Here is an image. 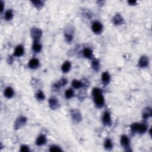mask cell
<instances>
[{
    "instance_id": "14",
    "label": "cell",
    "mask_w": 152,
    "mask_h": 152,
    "mask_svg": "<svg viewBox=\"0 0 152 152\" xmlns=\"http://www.w3.org/2000/svg\"><path fill=\"white\" fill-rule=\"evenodd\" d=\"M14 93L13 89L12 88H10V87L5 89V91H4V96L7 98H8V99L12 98L14 96Z\"/></svg>"
},
{
    "instance_id": "7",
    "label": "cell",
    "mask_w": 152,
    "mask_h": 152,
    "mask_svg": "<svg viewBox=\"0 0 152 152\" xmlns=\"http://www.w3.org/2000/svg\"><path fill=\"white\" fill-rule=\"evenodd\" d=\"M149 58L146 56H142L139 61V65L141 68H145L149 65Z\"/></svg>"
},
{
    "instance_id": "22",
    "label": "cell",
    "mask_w": 152,
    "mask_h": 152,
    "mask_svg": "<svg viewBox=\"0 0 152 152\" xmlns=\"http://www.w3.org/2000/svg\"><path fill=\"white\" fill-rule=\"evenodd\" d=\"M112 143L110 139H106L105 142V148L108 150H111L112 149Z\"/></svg>"
},
{
    "instance_id": "30",
    "label": "cell",
    "mask_w": 152,
    "mask_h": 152,
    "mask_svg": "<svg viewBox=\"0 0 152 152\" xmlns=\"http://www.w3.org/2000/svg\"><path fill=\"white\" fill-rule=\"evenodd\" d=\"M36 99L39 101H43L45 99V95L42 91H39L36 95Z\"/></svg>"
},
{
    "instance_id": "23",
    "label": "cell",
    "mask_w": 152,
    "mask_h": 152,
    "mask_svg": "<svg viewBox=\"0 0 152 152\" xmlns=\"http://www.w3.org/2000/svg\"><path fill=\"white\" fill-rule=\"evenodd\" d=\"M152 109L150 108H147L146 111L143 112V117L144 118V119H147L149 117L152 116Z\"/></svg>"
},
{
    "instance_id": "10",
    "label": "cell",
    "mask_w": 152,
    "mask_h": 152,
    "mask_svg": "<svg viewBox=\"0 0 152 152\" xmlns=\"http://www.w3.org/2000/svg\"><path fill=\"white\" fill-rule=\"evenodd\" d=\"M49 104H50V108L53 110L57 109L59 106V103L57 99L55 98H51L49 100Z\"/></svg>"
},
{
    "instance_id": "20",
    "label": "cell",
    "mask_w": 152,
    "mask_h": 152,
    "mask_svg": "<svg viewBox=\"0 0 152 152\" xmlns=\"http://www.w3.org/2000/svg\"><path fill=\"white\" fill-rule=\"evenodd\" d=\"M42 50V45L38 42H34L33 45V50L36 52H39Z\"/></svg>"
},
{
    "instance_id": "35",
    "label": "cell",
    "mask_w": 152,
    "mask_h": 152,
    "mask_svg": "<svg viewBox=\"0 0 152 152\" xmlns=\"http://www.w3.org/2000/svg\"><path fill=\"white\" fill-rule=\"evenodd\" d=\"M13 59L12 58V57H10V58H8V62H9V63H10V64H11V63H12V62H13Z\"/></svg>"
},
{
    "instance_id": "36",
    "label": "cell",
    "mask_w": 152,
    "mask_h": 152,
    "mask_svg": "<svg viewBox=\"0 0 152 152\" xmlns=\"http://www.w3.org/2000/svg\"><path fill=\"white\" fill-rule=\"evenodd\" d=\"M1 5H2V8H1V12H2L4 10V3L2 1H1Z\"/></svg>"
},
{
    "instance_id": "8",
    "label": "cell",
    "mask_w": 152,
    "mask_h": 152,
    "mask_svg": "<svg viewBox=\"0 0 152 152\" xmlns=\"http://www.w3.org/2000/svg\"><path fill=\"white\" fill-rule=\"evenodd\" d=\"M103 123L106 126H109L111 124V118L110 114L108 112H105L102 117Z\"/></svg>"
},
{
    "instance_id": "11",
    "label": "cell",
    "mask_w": 152,
    "mask_h": 152,
    "mask_svg": "<svg viewBox=\"0 0 152 152\" xmlns=\"http://www.w3.org/2000/svg\"><path fill=\"white\" fill-rule=\"evenodd\" d=\"M24 53V48L23 46L22 45H19L16 47L15 50L14 52V56L17 57H21L22 55H23Z\"/></svg>"
},
{
    "instance_id": "31",
    "label": "cell",
    "mask_w": 152,
    "mask_h": 152,
    "mask_svg": "<svg viewBox=\"0 0 152 152\" xmlns=\"http://www.w3.org/2000/svg\"><path fill=\"white\" fill-rule=\"evenodd\" d=\"M50 152H61L62 150L58 146H52L50 147Z\"/></svg>"
},
{
    "instance_id": "9",
    "label": "cell",
    "mask_w": 152,
    "mask_h": 152,
    "mask_svg": "<svg viewBox=\"0 0 152 152\" xmlns=\"http://www.w3.org/2000/svg\"><path fill=\"white\" fill-rule=\"evenodd\" d=\"M112 21H113V23L114 25H121V24L123 23L124 19L123 18H122V17L121 15V14H116L114 17Z\"/></svg>"
},
{
    "instance_id": "28",
    "label": "cell",
    "mask_w": 152,
    "mask_h": 152,
    "mask_svg": "<svg viewBox=\"0 0 152 152\" xmlns=\"http://www.w3.org/2000/svg\"><path fill=\"white\" fill-rule=\"evenodd\" d=\"M32 3L38 8H41L43 5V2L42 1H32Z\"/></svg>"
},
{
    "instance_id": "12",
    "label": "cell",
    "mask_w": 152,
    "mask_h": 152,
    "mask_svg": "<svg viewBox=\"0 0 152 152\" xmlns=\"http://www.w3.org/2000/svg\"><path fill=\"white\" fill-rule=\"evenodd\" d=\"M39 65V61L36 58H33L29 61V67L32 69L37 68Z\"/></svg>"
},
{
    "instance_id": "2",
    "label": "cell",
    "mask_w": 152,
    "mask_h": 152,
    "mask_svg": "<svg viewBox=\"0 0 152 152\" xmlns=\"http://www.w3.org/2000/svg\"><path fill=\"white\" fill-rule=\"evenodd\" d=\"M93 98L96 106L99 108H101L103 107L104 105V102H105V100H104L103 96L102 94L99 95L98 96H94Z\"/></svg>"
},
{
    "instance_id": "29",
    "label": "cell",
    "mask_w": 152,
    "mask_h": 152,
    "mask_svg": "<svg viewBox=\"0 0 152 152\" xmlns=\"http://www.w3.org/2000/svg\"><path fill=\"white\" fill-rule=\"evenodd\" d=\"M102 94V91L101 89L99 88H94L92 91V95L93 96H98L99 95H101Z\"/></svg>"
},
{
    "instance_id": "6",
    "label": "cell",
    "mask_w": 152,
    "mask_h": 152,
    "mask_svg": "<svg viewBox=\"0 0 152 152\" xmlns=\"http://www.w3.org/2000/svg\"><path fill=\"white\" fill-rule=\"evenodd\" d=\"M71 115L73 121L76 122H79L81 120V115L80 112L77 109H73L71 111Z\"/></svg>"
},
{
    "instance_id": "21",
    "label": "cell",
    "mask_w": 152,
    "mask_h": 152,
    "mask_svg": "<svg viewBox=\"0 0 152 152\" xmlns=\"http://www.w3.org/2000/svg\"><path fill=\"white\" fill-rule=\"evenodd\" d=\"M13 17V11L12 10H9L5 12L4 17L6 20H10L12 19Z\"/></svg>"
},
{
    "instance_id": "26",
    "label": "cell",
    "mask_w": 152,
    "mask_h": 152,
    "mask_svg": "<svg viewBox=\"0 0 152 152\" xmlns=\"http://www.w3.org/2000/svg\"><path fill=\"white\" fill-rule=\"evenodd\" d=\"M65 98H67V99H70V98H72L74 96V91H73V90L71 89L67 90L65 91Z\"/></svg>"
},
{
    "instance_id": "16",
    "label": "cell",
    "mask_w": 152,
    "mask_h": 152,
    "mask_svg": "<svg viewBox=\"0 0 152 152\" xmlns=\"http://www.w3.org/2000/svg\"><path fill=\"white\" fill-rule=\"evenodd\" d=\"M102 80L103 84H107L110 81V76L108 72H104L102 74Z\"/></svg>"
},
{
    "instance_id": "25",
    "label": "cell",
    "mask_w": 152,
    "mask_h": 152,
    "mask_svg": "<svg viewBox=\"0 0 152 152\" xmlns=\"http://www.w3.org/2000/svg\"><path fill=\"white\" fill-rule=\"evenodd\" d=\"M139 126L140 124L139 123H134L131 126V129L133 133H138L139 132Z\"/></svg>"
},
{
    "instance_id": "4",
    "label": "cell",
    "mask_w": 152,
    "mask_h": 152,
    "mask_svg": "<svg viewBox=\"0 0 152 152\" xmlns=\"http://www.w3.org/2000/svg\"><path fill=\"white\" fill-rule=\"evenodd\" d=\"M27 118L25 116H22L20 117L15 121L14 123V127L16 129L20 128L23 126H25V124L26 123Z\"/></svg>"
},
{
    "instance_id": "3",
    "label": "cell",
    "mask_w": 152,
    "mask_h": 152,
    "mask_svg": "<svg viewBox=\"0 0 152 152\" xmlns=\"http://www.w3.org/2000/svg\"><path fill=\"white\" fill-rule=\"evenodd\" d=\"M121 144L122 147L126 149V151H131V150H129V149H130V146H129V140L127 136H122L121 139Z\"/></svg>"
},
{
    "instance_id": "19",
    "label": "cell",
    "mask_w": 152,
    "mask_h": 152,
    "mask_svg": "<svg viewBox=\"0 0 152 152\" xmlns=\"http://www.w3.org/2000/svg\"><path fill=\"white\" fill-rule=\"evenodd\" d=\"M67 83V80L66 78H62L58 81V82L57 83L55 84V88H60L61 86H64Z\"/></svg>"
},
{
    "instance_id": "17",
    "label": "cell",
    "mask_w": 152,
    "mask_h": 152,
    "mask_svg": "<svg viewBox=\"0 0 152 152\" xmlns=\"http://www.w3.org/2000/svg\"><path fill=\"white\" fill-rule=\"evenodd\" d=\"M83 53L84 57L86 58L90 59L93 57V52L91 51V50L89 48H85L83 51Z\"/></svg>"
},
{
    "instance_id": "27",
    "label": "cell",
    "mask_w": 152,
    "mask_h": 152,
    "mask_svg": "<svg viewBox=\"0 0 152 152\" xmlns=\"http://www.w3.org/2000/svg\"><path fill=\"white\" fill-rule=\"evenodd\" d=\"M147 127L146 124H140V126H139V132H138V133H139L140 134L144 133L145 132L147 131Z\"/></svg>"
},
{
    "instance_id": "34",
    "label": "cell",
    "mask_w": 152,
    "mask_h": 152,
    "mask_svg": "<svg viewBox=\"0 0 152 152\" xmlns=\"http://www.w3.org/2000/svg\"><path fill=\"white\" fill-rule=\"evenodd\" d=\"M128 2L131 5H134L137 4V2H136V1H129Z\"/></svg>"
},
{
    "instance_id": "18",
    "label": "cell",
    "mask_w": 152,
    "mask_h": 152,
    "mask_svg": "<svg viewBox=\"0 0 152 152\" xmlns=\"http://www.w3.org/2000/svg\"><path fill=\"white\" fill-rule=\"evenodd\" d=\"M91 67L94 69V70L98 71L100 67L99 61H98V60H96V59H95V60H93L92 63H91Z\"/></svg>"
},
{
    "instance_id": "5",
    "label": "cell",
    "mask_w": 152,
    "mask_h": 152,
    "mask_svg": "<svg viewBox=\"0 0 152 152\" xmlns=\"http://www.w3.org/2000/svg\"><path fill=\"white\" fill-rule=\"evenodd\" d=\"M91 29H92L93 32L96 34H99V33L102 32V30L103 29V26L99 22H95L93 23L92 26H91Z\"/></svg>"
},
{
    "instance_id": "1",
    "label": "cell",
    "mask_w": 152,
    "mask_h": 152,
    "mask_svg": "<svg viewBox=\"0 0 152 152\" xmlns=\"http://www.w3.org/2000/svg\"><path fill=\"white\" fill-rule=\"evenodd\" d=\"M42 32L37 27H33L31 30V36L34 40V42H38L42 37Z\"/></svg>"
},
{
    "instance_id": "24",
    "label": "cell",
    "mask_w": 152,
    "mask_h": 152,
    "mask_svg": "<svg viewBox=\"0 0 152 152\" xmlns=\"http://www.w3.org/2000/svg\"><path fill=\"white\" fill-rule=\"evenodd\" d=\"M72 86L76 89H80L83 86V84L81 81L74 80H73V81L72 82Z\"/></svg>"
},
{
    "instance_id": "13",
    "label": "cell",
    "mask_w": 152,
    "mask_h": 152,
    "mask_svg": "<svg viewBox=\"0 0 152 152\" xmlns=\"http://www.w3.org/2000/svg\"><path fill=\"white\" fill-rule=\"evenodd\" d=\"M46 141V137L43 135H40L37 138L36 141V144L37 146H42V145L45 144Z\"/></svg>"
},
{
    "instance_id": "15",
    "label": "cell",
    "mask_w": 152,
    "mask_h": 152,
    "mask_svg": "<svg viewBox=\"0 0 152 152\" xmlns=\"http://www.w3.org/2000/svg\"><path fill=\"white\" fill-rule=\"evenodd\" d=\"M71 63L69 61H65L61 67V70L63 73H68L71 69Z\"/></svg>"
},
{
    "instance_id": "33",
    "label": "cell",
    "mask_w": 152,
    "mask_h": 152,
    "mask_svg": "<svg viewBox=\"0 0 152 152\" xmlns=\"http://www.w3.org/2000/svg\"><path fill=\"white\" fill-rule=\"evenodd\" d=\"M20 151L22 152H29L30 150H29V148L27 147V146H25V145H24V146H22V147H21Z\"/></svg>"
},
{
    "instance_id": "32",
    "label": "cell",
    "mask_w": 152,
    "mask_h": 152,
    "mask_svg": "<svg viewBox=\"0 0 152 152\" xmlns=\"http://www.w3.org/2000/svg\"><path fill=\"white\" fill-rule=\"evenodd\" d=\"M65 38L66 40L69 43L73 40V36L70 34H65Z\"/></svg>"
}]
</instances>
